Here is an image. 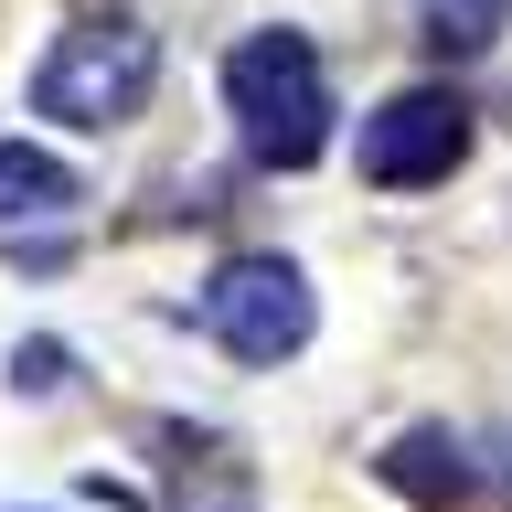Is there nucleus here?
I'll use <instances>...</instances> for the list:
<instances>
[{
    "label": "nucleus",
    "mask_w": 512,
    "mask_h": 512,
    "mask_svg": "<svg viewBox=\"0 0 512 512\" xmlns=\"http://www.w3.org/2000/svg\"><path fill=\"white\" fill-rule=\"evenodd\" d=\"M64 384H75V352L64 342H22L11 352V395H64Z\"/></svg>",
    "instance_id": "nucleus-9"
},
{
    "label": "nucleus",
    "mask_w": 512,
    "mask_h": 512,
    "mask_svg": "<svg viewBox=\"0 0 512 512\" xmlns=\"http://www.w3.org/2000/svg\"><path fill=\"white\" fill-rule=\"evenodd\" d=\"M374 470H384V491H406L416 512H459L470 502V448L448 438V427H406Z\"/></svg>",
    "instance_id": "nucleus-5"
},
{
    "label": "nucleus",
    "mask_w": 512,
    "mask_h": 512,
    "mask_svg": "<svg viewBox=\"0 0 512 512\" xmlns=\"http://www.w3.org/2000/svg\"><path fill=\"white\" fill-rule=\"evenodd\" d=\"M171 512H256V470L235 438H171Z\"/></svg>",
    "instance_id": "nucleus-6"
},
{
    "label": "nucleus",
    "mask_w": 512,
    "mask_h": 512,
    "mask_svg": "<svg viewBox=\"0 0 512 512\" xmlns=\"http://www.w3.org/2000/svg\"><path fill=\"white\" fill-rule=\"evenodd\" d=\"M502 11H512V0H438L427 43H438V54H480V43L502 32Z\"/></svg>",
    "instance_id": "nucleus-8"
},
{
    "label": "nucleus",
    "mask_w": 512,
    "mask_h": 512,
    "mask_svg": "<svg viewBox=\"0 0 512 512\" xmlns=\"http://www.w3.org/2000/svg\"><path fill=\"white\" fill-rule=\"evenodd\" d=\"M459 160H470V107L448 86H406V96H384L363 118V182H384V192L448 182Z\"/></svg>",
    "instance_id": "nucleus-4"
},
{
    "label": "nucleus",
    "mask_w": 512,
    "mask_h": 512,
    "mask_svg": "<svg viewBox=\"0 0 512 512\" xmlns=\"http://www.w3.org/2000/svg\"><path fill=\"white\" fill-rule=\"evenodd\" d=\"M224 107H235V139L267 171H310L331 150V86H320L310 32H246L224 54Z\"/></svg>",
    "instance_id": "nucleus-1"
},
{
    "label": "nucleus",
    "mask_w": 512,
    "mask_h": 512,
    "mask_svg": "<svg viewBox=\"0 0 512 512\" xmlns=\"http://www.w3.org/2000/svg\"><path fill=\"white\" fill-rule=\"evenodd\" d=\"M150 86H160V43L139 22H75V32H54V54L32 75V118L118 128L150 107Z\"/></svg>",
    "instance_id": "nucleus-2"
},
{
    "label": "nucleus",
    "mask_w": 512,
    "mask_h": 512,
    "mask_svg": "<svg viewBox=\"0 0 512 512\" xmlns=\"http://www.w3.org/2000/svg\"><path fill=\"white\" fill-rule=\"evenodd\" d=\"M75 203H86V182H75L54 150L0 139V224H43V214H75Z\"/></svg>",
    "instance_id": "nucleus-7"
},
{
    "label": "nucleus",
    "mask_w": 512,
    "mask_h": 512,
    "mask_svg": "<svg viewBox=\"0 0 512 512\" xmlns=\"http://www.w3.org/2000/svg\"><path fill=\"white\" fill-rule=\"evenodd\" d=\"M192 320L214 331L235 363H288V352L320 331V299L288 256H224L214 278L192 288Z\"/></svg>",
    "instance_id": "nucleus-3"
}]
</instances>
